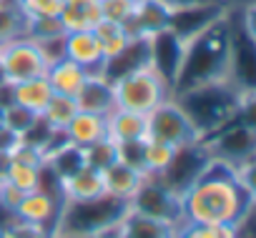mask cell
Segmentation results:
<instances>
[{
  "label": "cell",
  "mask_w": 256,
  "mask_h": 238,
  "mask_svg": "<svg viewBox=\"0 0 256 238\" xmlns=\"http://www.w3.org/2000/svg\"><path fill=\"white\" fill-rule=\"evenodd\" d=\"M68 30L63 28L60 18H26V35L33 38L36 43L43 40H58Z\"/></svg>",
  "instance_id": "cell-30"
},
{
  "label": "cell",
  "mask_w": 256,
  "mask_h": 238,
  "mask_svg": "<svg viewBox=\"0 0 256 238\" xmlns=\"http://www.w3.org/2000/svg\"><path fill=\"white\" fill-rule=\"evenodd\" d=\"M80 153H83V166H88V168L103 173L108 166H113V163L118 161V143L106 136V138H100V141H96V143L83 146Z\"/></svg>",
  "instance_id": "cell-24"
},
{
  "label": "cell",
  "mask_w": 256,
  "mask_h": 238,
  "mask_svg": "<svg viewBox=\"0 0 256 238\" xmlns=\"http://www.w3.org/2000/svg\"><path fill=\"white\" fill-rule=\"evenodd\" d=\"M176 228L164 221H154L138 213H128L113 231V238H176Z\"/></svg>",
  "instance_id": "cell-19"
},
{
  "label": "cell",
  "mask_w": 256,
  "mask_h": 238,
  "mask_svg": "<svg viewBox=\"0 0 256 238\" xmlns=\"http://www.w3.org/2000/svg\"><path fill=\"white\" fill-rule=\"evenodd\" d=\"M211 151L204 141H194L186 146H178L174 151L171 163L166 166V171L161 176H156L164 186H168L174 193L184 196L188 191V186L206 171V166L211 163Z\"/></svg>",
  "instance_id": "cell-10"
},
{
  "label": "cell",
  "mask_w": 256,
  "mask_h": 238,
  "mask_svg": "<svg viewBox=\"0 0 256 238\" xmlns=\"http://www.w3.org/2000/svg\"><path fill=\"white\" fill-rule=\"evenodd\" d=\"M204 143L208 146L214 158H221L231 166H241L254 161L256 153V128L251 121L236 118L228 126H224L221 131H216L214 136L204 138Z\"/></svg>",
  "instance_id": "cell-8"
},
{
  "label": "cell",
  "mask_w": 256,
  "mask_h": 238,
  "mask_svg": "<svg viewBox=\"0 0 256 238\" xmlns=\"http://www.w3.org/2000/svg\"><path fill=\"white\" fill-rule=\"evenodd\" d=\"M66 138L73 143V146H88V143H96L100 138L108 136V128H106V115H96V113H86V110H78L73 115V121L66 126Z\"/></svg>",
  "instance_id": "cell-20"
},
{
  "label": "cell",
  "mask_w": 256,
  "mask_h": 238,
  "mask_svg": "<svg viewBox=\"0 0 256 238\" xmlns=\"http://www.w3.org/2000/svg\"><path fill=\"white\" fill-rule=\"evenodd\" d=\"M78 113V105H76V98H68V95H56L50 98V103L46 105L43 110V121L53 128V131H66V126L73 121V115Z\"/></svg>",
  "instance_id": "cell-25"
},
{
  "label": "cell",
  "mask_w": 256,
  "mask_h": 238,
  "mask_svg": "<svg viewBox=\"0 0 256 238\" xmlns=\"http://www.w3.org/2000/svg\"><path fill=\"white\" fill-rule=\"evenodd\" d=\"M26 35V15L18 5H0V45Z\"/></svg>",
  "instance_id": "cell-31"
},
{
  "label": "cell",
  "mask_w": 256,
  "mask_h": 238,
  "mask_svg": "<svg viewBox=\"0 0 256 238\" xmlns=\"http://www.w3.org/2000/svg\"><path fill=\"white\" fill-rule=\"evenodd\" d=\"M131 213L154 218V221H164L171 226H181L184 223V208H181V196L174 193L168 186H164L156 176H148L144 181V186L136 191V196L128 201Z\"/></svg>",
  "instance_id": "cell-6"
},
{
  "label": "cell",
  "mask_w": 256,
  "mask_h": 238,
  "mask_svg": "<svg viewBox=\"0 0 256 238\" xmlns=\"http://www.w3.org/2000/svg\"><path fill=\"white\" fill-rule=\"evenodd\" d=\"M171 23V10L161 3V0H148V3L136 5L131 20L123 28L128 30L131 38H154L156 33L166 30Z\"/></svg>",
  "instance_id": "cell-13"
},
{
  "label": "cell",
  "mask_w": 256,
  "mask_h": 238,
  "mask_svg": "<svg viewBox=\"0 0 256 238\" xmlns=\"http://www.w3.org/2000/svg\"><path fill=\"white\" fill-rule=\"evenodd\" d=\"M10 161H13V156H8V153H0V183H3V181H6V176H8Z\"/></svg>",
  "instance_id": "cell-37"
},
{
  "label": "cell",
  "mask_w": 256,
  "mask_h": 238,
  "mask_svg": "<svg viewBox=\"0 0 256 238\" xmlns=\"http://www.w3.org/2000/svg\"><path fill=\"white\" fill-rule=\"evenodd\" d=\"M63 28L70 30H93L100 20V0H66L60 10Z\"/></svg>",
  "instance_id": "cell-21"
},
{
  "label": "cell",
  "mask_w": 256,
  "mask_h": 238,
  "mask_svg": "<svg viewBox=\"0 0 256 238\" xmlns=\"http://www.w3.org/2000/svg\"><path fill=\"white\" fill-rule=\"evenodd\" d=\"M58 193H60L63 201H90V198H100V196H106L103 176L98 171L83 166L73 176L58 181Z\"/></svg>",
  "instance_id": "cell-15"
},
{
  "label": "cell",
  "mask_w": 256,
  "mask_h": 238,
  "mask_svg": "<svg viewBox=\"0 0 256 238\" xmlns=\"http://www.w3.org/2000/svg\"><path fill=\"white\" fill-rule=\"evenodd\" d=\"M93 33H96V38L100 40V48H103V58H106V60L116 58L128 43H131V35H128V30H126L123 25H118V23H113V20H106V18H100V20L96 23ZM106 60H103V63H106Z\"/></svg>",
  "instance_id": "cell-23"
},
{
  "label": "cell",
  "mask_w": 256,
  "mask_h": 238,
  "mask_svg": "<svg viewBox=\"0 0 256 238\" xmlns=\"http://www.w3.org/2000/svg\"><path fill=\"white\" fill-rule=\"evenodd\" d=\"M0 126H3V110H0Z\"/></svg>",
  "instance_id": "cell-41"
},
{
  "label": "cell",
  "mask_w": 256,
  "mask_h": 238,
  "mask_svg": "<svg viewBox=\"0 0 256 238\" xmlns=\"http://www.w3.org/2000/svg\"><path fill=\"white\" fill-rule=\"evenodd\" d=\"M63 53L68 60L83 65L90 73H98L103 68V48L93 30H70L63 38Z\"/></svg>",
  "instance_id": "cell-12"
},
{
  "label": "cell",
  "mask_w": 256,
  "mask_h": 238,
  "mask_svg": "<svg viewBox=\"0 0 256 238\" xmlns=\"http://www.w3.org/2000/svg\"><path fill=\"white\" fill-rule=\"evenodd\" d=\"M131 213L128 201H120L116 196H100L90 201H63L53 226L50 236H70V238H98L110 231Z\"/></svg>",
  "instance_id": "cell-4"
},
{
  "label": "cell",
  "mask_w": 256,
  "mask_h": 238,
  "mask_svg": "<svg viewBox=\"0 0 256 238\" xmlns=\"http://www.w3.org/2000/svg\"><path fill=\"white\" fill-rule=\"evenodd\" d=\"M161 3L176 13V10H188V8H208V5H226V0H161Z\"/></svg>",
  "instance_id": "cell-35"
},
{
  "label": "cell",
  "mask_w": 256,
  "mask_h": 238,
  "mask_svg": "<svg viewBox=\"0 0 256 238\" xmlns=\"http://www.w3.org/2000/svg\"><path fill=\"white\" fill-rule=\"evenodd\" d=\"M110 85H113L116 108L131 110V113H138V115H148L154 108H158L166 98L174 95L171 83L151 63L116 78Z\"/></svg>",
  "instance_id": "cell-5"
},
{
  "label": "cell",
  "mask_w": 256,
  "mask_h": 238,
  "mask_svg": "<svg viewBox=\"0 0 256 238\" xmlns=\"http://www.w3.org/2000/svg\"><path fill=\"white\" fill-rule=\"evenodd\" d=\"M76 105H78V110L96 113V115H108L110 110H116L110 80L103 78L100 73H90L88 80L83 83L80 93L76 95Z\"/></svg>",
  "instance_id": "cell-14"
},
{
  "label": "cell",
  "mask_w": 256,
  "mask_h": 238,
  "mask_svg": "<svg viewBox=\"0 0 256 238\" xmlns=\"http://www.w3.org/2000/svg\"><path fill=\"white\" fill-rule=\"evenodd\" d=\"M0 63H3L8 83H20L28 78L46 75L50 68L40 45L28 35H18L0 45Z\"/></svg>",
  "instance_id": "cell-9"
},
{
  "label": "cell",
  "mask_w": 256,
  "mask_h": 238,
  "mask_svg": "<svg viewBox=\"0 0 256 238\" xmlns=\"http://www.w3.org/2000/svg\"><path fill=\"white\" fill-rule=\"evenodd\" d=\"M6 181H8L13 188H18V191L28 193V191L40 188L43 168H38V166H28V163H20V161H16V158H13V161H10V168H8Z\"/></svg>",
  "instance_id": "cell-27"
},
{
  "label": "cell",
  "mask_w": 256,
  "mask_h": 238,
  "mask_svg": "<svg viewBox=\"0 0 256 238\" xmlns=\"http://www.w3.org/2000/svg\"><path fill=\"white\" fill-rule=\"evenodd\" d=\"M134 10H136L134 0H100V18L113 20L118 25H126L131 20Z\"/></svg>",
  "instance_id": "cell-33"
},
{
  "label": "cell",
  "mask_w": 256,
  "mask_h": 238,
  "mask_svg": "<svg viewBox=\"0 0 256 238\" xmlns=\"http://www.w3.org/2000/svg\"><path fill=\"white\" fill-rule=\"evenodd\" d=\"M66 0H16L26 18H58Z\"/></svg>",
  "instance_id": "cell-32"
},
{
  "label": "cell",
  "mask_w": 256,
  "mask_h": 238,
  "mask_svg": "<svg viewBox=\"0 0 256 238\" xmlns=\"http://www.w3.org/2000/svg\"><path fill=\"white\" fill-rule=\"evenodd\" d=\"M0 5H8V0H0Z\"/></svg>",
  "instance_id": "cell-42"
},
{
  "label": "cell",
  "mask_w": 256,
  "mask_h": 238,
  "mask_svg": "<svg viewBox=\"0 0 256 238\" xmlns=\"http://www.w3.org/2000/svg\"><path fill=\"white\" fill-rule=\"evenodd\" d=\"M13 238H50V231L46 226H33V223H23V221L16 218Z\"/></svg>",
  "instance_id": "cell-34"
},
{
  "label": "cell",
  "mask_w": 256,
  "mask_h": 238,
  "mask_svg": "<svg viewBox=\"0 0 256 238\" xmlns=\"http://www.w3.org/2000/svg\"><path fill=\"white\" fill-rule=\"evenodd\" d=\"M134 3H136V5H141V3H148V0H134Z\"/></svg>",
  "instance_id": "cell-40"
},
{
  "label": "cell",
  "mask_w": 256,
  "mask_h": 238,
  "mask_svg": "<svg viewBox=\"0 0 256 238\" xmlns=\"http://www.w3.org/2000/svg\"><path fill=\"white\" fill-rule=\"evenodd\" d=\"M0 83H8V78H6V70H3V63H0Z\"/></svg>",
  "instance_id": "cell-39"
},
{
  "label": "cell",
  "mask_w": 256,
  "mask_h": 238,
  "mask_svg": "<svg viewBox=\"0 0 256 238\" xmlns=\"http://www.w3.org/2000/svg\"><path fill=\"white\" fill-rule=\"evenodd\" d=\"M88 75H90V70H86L83 65H78V63L68 60V58L53 63L48 68V73H46L53 93L56 95H68V98H76L80 93V88L88 80Z\"/></svg>",
  "instance_id": "cell-18"
},
{
  "label": "cell",
  "mask_w": 256,
  "mask_h": 238,
  "mask_svg": "<svg viewBox=\"0 0 256 238\" xmlns=\"http://www.w3.org/2000/svg\"><path fill=\"white\" fill-rule=\"evenodd\" d=\"M50 238H70V236H50ZM98 238H113V231L106 233V236H98Z\"/></svg>",
  "instance_id": "cell-38"
},
{
  "label": "cell",
  "mask_w": 256,
  "mask_h": 238,
  "mask_svg": "<svg viewBox=\"0 0 256 238\" xmlns=\"http://www.w3.org/2000/svg\"><path fill=\"white\" fill-rule=\"evenodd\" d=\"M176 238H241V231L231 228V226H211V223L184 221L176 228Z\"/></svg>",
  "instance_id": "cell-28"
},
{
  "label": "cell",
  "mask_w": 256,
  "mask_h": 238,
  "mask_svg": "<svg viewBox=\"0 0 256 238\" xmlns=\"http://www.w3.org/2000/svg\"><path fill=\"white\" fill-rule=\"evenodd\" d=\"M106 128L108 138L116 143H128V141H146L148 138V123L146 115L131 113V110H110L106 115Z\"/></svg>",
  "instance_id": "cell-17"
},
{
  "label": "cell",
  "mask_w": 256,
  "mask_h": 238,
  "mask_svg": "<svg viewBox=\"0 0 256 238\" xmlns=\"http://www.w3.org/2000/svg\"><path fill=\"white\" fill-rule=\"evenodd\" d=\"M60 206H63L60 193H58L56 188L48 191L46 186H40V188H36V191L23 193V198H20V203L16 206L13 213H16V218L23 221V223L46 226V228L50 231V226H53V221H56Z\"/></svg>",
  "instance_id": "cell-11"
},
{
  "label": "cell",
  "mask_w": 256,
  "mask_h": 238,
  "mask_svg": "<svg viewBox=\"0 0 256 238\" xmlns=\"http://www.w3.org/2000/svg\"><path fill=\"white\" fill-rule=\"evenodd\" d=\"M174 151H176V148L168 146V143L146 138V141H144V173H146V176H161V173L166 171V166L171 163Z\"/></svg>",
  "instance_id": "cell-26"
},
{
  "label": "cell",
  "mask_w": 256,
  "mask_h": 238,
  "mask_svg": "<svg viewBox=\"0 0 256 238\" xmlns=\"http://www.w3.org/2000/svg\"><path fill=\"white\" fill-rule=\"evenodd\" d=\"M146 123H148V138L168 143L174 148L194 143V141H201L198 131L188 121V115L184 113V108L174 100V95L166 98L158 108H154L146 115Z\"/></svg>",
  "instance_id": "cell-7"
},
{
  "label": "cell",
  "mask_w": 256,
  "mask_h": 238,
  "mask_svg": "<svg viewBox=\"0 0 256 238\" xmlns=\"http://www.w3.org/2000/svg\"><path fill=\"white\" fill-rule=\"evenodd\" d=\"M13 98H16L18 105L33 110L36 115H43L46 105L53 98V88H50L46 75H38V78H28V80L13 83Z\"/></svg>",
  "instance_id": "cell-22"
},
{
  "label": "cell",
  "mask_w": 256,
  "mask_h": 238,
  "mask_svg": "<svg viewBox=\"0 0 256 238\" xmlns=\"http://www.w3.org/2000/svg\"><path fill=\"white\" fill-rule=\"evenodd\" d=\"M38 121H40V115H36L33 110H28V108H23L18 103H10L8 108H3V126H8L10 131H16L20 138L26 133H30Z\"/></svg>",
  "instance_id": "cell-29"
},
{
  "label": "cell",
  "mask_w": 256,
  "mask_h": 238,
  "mask_svg": "<svg viewBox=\"0 0 256 238\" xmlns=\"http://www.w3.org/2000/svg\"><path fill=\"white\" fill-rule=\"evenodd\" d=\"M20 143H23V138H20L16 131H10L8 126H0V153L13 156V153L20 148Z\"/></svg>",
  "instance_id": "cell-36"
},
{
  "label": "cell",
  "mask_w": 256,
  "mask_h": 238,
  "mask_svg": "<svg viewBox=\"0 0 256 238\" xmlns=\"http://www.w3.org/2000/svg\"><path fill=\"white\" fill-rule=\"evenodd\" d=\"M103 186L108 196H116L120 201H131L136 196V191L144 186V181L148 178L146 173L136 171L134 166H128L123 161H116L113 166H108L103 173Z\"/></svg>",
  "instance_id": "cell-16"
},
{
  "label": "cell",
  "mask_w": 256,
  "mask_h": 238,
  "mask_svg": "<svg viewBox=\"0 0 256 238\" xmlns=\"http://www.w3.org/2000/svg\"><path fill=\"white\" fill-rule=\"evenodd\" d=\"M174 100L184 108L188 121L198 131L201 141L221 131L236 118L251 121V105H254V90L238 88L231 78L224 80H208L186 90L174 93Z\"/></svg>",
  "instance_id": "cell-2"
},
{
  "label": "cell",
  "mask_w": 256,
  "mask_h": 238,
  "mask_svg": "<svg viewBox=\"0 0 256 238\" xmlns=\"http://www.w3.org/2000/svg\"><path fill=\"white\" fill-rule=\"evenodd\" d=\"M254 161L231 166L221 158H211L206 171L181 196L184 221L244 228L251 218L256 191H254Z\"/></svg>",
  "instance_id": "cell-1"
},
{
  "label": "cell",
  "mask_w": 256,
  "mask_h": 238,
  "mask_svg": "<svg viewBox=\"0 0 256 238\" xmlns=\"http://www.w3.org/2000/svg\"><path fill=\"white\" fill-rule=\"evenodd\" d=\"M231 60H234V25H231V13L226 10L221 18H216L201 33H196L184 43V55L178 75L174 80V93L208 80L231 78Z\"/></svg>",
  "instance_id": "cell-3"
}]
</instances>
